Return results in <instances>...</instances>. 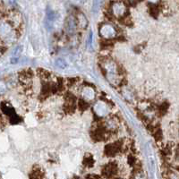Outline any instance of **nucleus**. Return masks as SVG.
I'll list each match as a JSON object with an SVG mask.
<instances>
[{"mask_svg": "<svg viewBox=\"0 0 179 179\" xmlns=\"http://www.w3.org/2000/svg\"><path fill=\"white\" fill-rule=\"evenodd\" d=\"M101 67L104 71L107 80L114 86L119 85L122 78L120 76L118 67L117 66V64L111 59H105L103 60Z\"/></svg>", "mask_w": 179, "mask_h": 179, "instance_id": "obj_1", "label": "nucleus"}, {"mask_svg": "<svg viewBox=\"0 0 179 179\" xmlns=\"http://www.w3.org/2000/svg\"><path fill=\"white\" fill-rule=\"evenodd\" d=\"M17 39V30L7 20L0 19V40L1 42L12 44Z\"/></svg>", "mask_w": 179, "mask_h": 179, "instance_id": "obj_2", "label": "nucleus"}, {"mask_svg": "<svg viewBox=\"0 0 179 179\" xmlns=\"http://www.w3.org/2000/svg\"><path fill=\"white\" fill-rule=\"evenodd\" d=\"M93 113L100 118H104L107 117L109 112H110V107L108 106V104L104 100H97L92 107Z\"/></svg>", "mask_w": 179, "mask_h": 179, "instance_id": "obj_3", "label": "nucleus"}, {"mask_svg": "<svg viewBox=\"0 0 179 179\" xmlns=\"http://www.w3.org/2000/svg\"><path fill=\"white\" fill-rule=\"evenodd\" d=\"M99 32H100V37L105 40H112L117 37V33L116 27L108 22L102 23L100 25Z\"/></svg>", "mask_w": 179, "mask_h": 179, "instance_id": "obj_4", "label": "nucleus"}, {"mask_svg": "<svg viewBox=\"0 0 179 179\" xmlns=\"http://www.w3.org/2000/svg\"><path fill=\"white\" fill-rule=\"evenodd\" d=\"M110 11L114 17L121 19L125 17L127 13V6L124 2H114L111 5Z\"/></svg>", "mask_w": 179, "mask_h": 179, "instance_id": "obj_5", "label": "nucleus"}, {"mask_svg": "<svg viewBox=\"0 0 179 179\" xmlns=\"http://www.w3.org/2000/svg\"><path fill=\"white\" fill-rule=\"evenodd\" d=\"M1 109H2V112L9 117V120L12 124H16V123L20 122V117L15 114L14 108L11 106L10 103L3 102L1 104Z\"/></svg>", "mask_w": 179, "mask_h": 179, "instance_id": "obj_6", "label": "nucleus"}, {"mask_svg": "<svg viewBox=\"0 0 179 179\" xmlns=\"http://www.w3.org/2000/svg\"><path fill=\"white\" fill-rule=\"evenodd\" d=\"M81 96H82V100H84L86 102H92L95 100L96 92L93 87L84 86L81 90Z\"/></svg>", "mask_w": 179, "mask_h": 179, "instance_id": "obj_7", "label": "nucleus"}, {"mask_svg": "<svg viewBox=\"0 0 179 179\" xmlns=\"http://www.w3.org/2000/svg\"><path fill=\"white\" fill-rule=\"evenodd\" d=\"M76 28H77L76 19L72 15H69L67 18L66 23H65V29H66L67 33L70 36H73V34L75 33Z\"/></svg>", "mask_w": 179, "mask_h": 179, "instance_id": "obj_8", "label": "nucleus"}, {"mask_svg": "<svg viewBox=\"0 0 179 179\" xmlns=\"http://www.w3.org/2000/svg\"><path fill=\"white\" fill-rule=\"evenodd\" d=\"M12 25H13L16 30L18 28H20L22 23V15L20 13H17V12H11L7 15V19Z\"/></svg>", "mask_w": 179, "mask_h": 179, "instance_id": "obj_9", "label": "nucleus"}, {"mask_svg": "<svg viewBox=\"0 0 179 179\" xmlns=\"http://www.w3.org/2000/svg\"><path fill=\"white\" fill-rule=\"evenodd\" d=\"M118 126H119V123L117 119L114 117H107L105 122H104V127L105 129H107V131L109 132H114L116 131L117 128H118Z\"/></svg>", "mask_w": 179, "mask_h": 179, "instance_id": "obj_10", "label": "nucleus"}, {"mask_svg": "<svg viewBox=\"0 0 179 179\" xmlns=\"http://www.w3.org/2000/svg\"><path fill=\"white\" fill-rule=\"evenodd\" d=\"M76 22H77V27L80 28V29H82V30H85L87 27H88V24H89V22H88V19L86 18V16L82 13L77 14Z\"/></svg>", "mask_w": 179, "mask_h": 179, "instance_id": "obj_11", "label": "nucleus"}, {"mask_svg": "<svg viewBox=\"0 0 179 179\" xmlns=\"http://www.w3.org/2000/svg\"><path fill=\"white\" fill-rule=\"evenodd\" d=\"M7 83L4 81H0V95H3L7 92Z\"/></svg>", "mask_w": 179, "mask_h": 179, "instance_id": "obj_12", "label": "nucleus"}, {"mask_svg": "<svg viewBox=\"0 0 179 179\" xmlns=\"http://www.w3.org/2000/svg\"><path fill=\"white\" fill-rule=\"evenodd\" d=\"M56 65H57V67H58L59 68H62V69L67 67V63L65 62V60H63L62 58H58V59L56 61Z\"/></svg>", "mask_w": 179, "mask_h": 179, "instance_id": "obj_13", "label": "nucleus"}, {"mask_svg": "<svg viewBox=\"0 0 179 179\" xmlns=\"http://www.w3.org/2000/svg\"><path fill=\"white\" fill-rule=\"evenodd\" d=\"M21 53H22V47H16L13 52V58H18V57L20 56Z\"/></svg>", "mask_w": 179, "mask_h": 179, "instance_id": "obj_14", "label": "nucleus"}, {"mask_svg": "<svg viewBox=\"0 0 179 179\" xmlns=\"http://www.w3.org/2000/svg\"><path fill=\"white\" fill-rule=\"evenodd\" d=\"M4 51H5V50H4V48H3V47L0 46V57H1L2 55H3V53H4Z\"/></svg>", "mask_w": 179, "mask_h": 179, "instance_id": "obj_15", "label": "nucleus"}]
</instances>
